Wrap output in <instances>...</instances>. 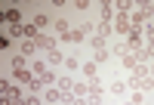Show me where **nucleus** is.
I'll return each instance as SVG.
<instances>
[{"label":"nucleus","mask_w":154,"mask_h":105,"mask_svg":"<svg viewBox=\"0 0 154 105\" xmlns=\"http://www.w3.org/2000/svg\"><path fill=\"white\" fill-rule=\"evenodd\" d=\"M0 93H3V105H25V96L19 93V87H12V84H0Z\"/></svg>","instance_id":"obj_1"},{"label":"nucleus","mask_w":154,"mask_h":105,"mask_svg":"<svg viewBox=\"0 0 154 105\" xmlns=\"http://www.w3.org/2000/svg\"><path fill=\"white\" fill-rule=\"evenodd\" d=\"M34 43H37V49H40V52H46V56H53V52H59V46H56V40H53V37H49V34H37L34 37Z\"/></svg>","instance_id":"obj_2"},{"label":"nucleus","mask_w":154,"mask_h":105,"mask_svg":"<svg viewBox=\"0 0 154 105\" xmlns=\"http://www.w3.org/2000/svg\"><path fill=\"white\" fill-rule=\"evenodd\" d=\"M40 96H43V102H46V105H59V102H65V99H68L71 93H62L59 87H46Z\"/></svg>","instance_id":"obj_3"},{"label":"nucleus","mask_w":154,"mask_h":105,"mask_svg":"<svg viewBox=\"0 0 154 105\" xmlns=\"http://www.w3.org/2000/svg\"><path fill=\"white\" fill-rule=\"evenodd\" d=\"M6 9H3V22L6 25H22L19 22V9H16V3H3Z\"/></svg>","instance_id":"obj_4"},{"label":"nucleus","mask_w":154,"mask_h":105,"mask_svg":"<svg viewBox=\"0 0 154 105\" xmlns=\"http://www.w3.org/2000/svg\"><path fill=\"white\" fill-rule=\"evenodd\" d=\"M74 84H77V81H74L71 74H59V84H56V87L62 90V93H71V96H74Z\"/></svg>","instance_id":"obj_5"},{"label":"nucleus","mask_w":154,"mask_h":105,"mask_svg":"<svg viewBox=\"0 0 154 105\" xmlns=\"http://www.w3.org/2000/svg\"><path fill=\"white\" fill-rule=\"evenodd\" d=\"M99 9H102V22H114V16H117L114 3H108V0H102V3H99Z\"/></svg>","instance_id":"obj_6"},{"label":"nucleus","mask_w":154,"mask_h":105,"mask_svg":"<svg viewBox=\"0 0 154 105\" xmlns=\"http://www.w3.org/2000/svg\"><path fill=\"white\" fill-rule=\"evenodd\" d=\"M31 25H34L37 31H46V28H49V25H53V22H49V16H46V12H37V16L31 19Z\"/></svg>","instance_id":"obj_7"},{"label":"nucleus","mask_w":154,"mask_h":105,"mask_svg":"<svg viewBox=\"0 0 154 105\" xmlns=\"http://www.w3.org/2000/svg\"><path fill=\"white\" fill-rule=\"evenodd\" d=\"M31 71H34L37 77H43V74L49 71V62H43V59H37V56H34V59H31Z\"/></svg>","instance_id":"obj_8"},{"label":"nucleus","mask_w":154,"mask_h":105,"mask_svg":"<svg viewBox=\"0 0 154 105\" xmlns=\"http://www.w3.org/2000/svg\"><path fill=\"white\" fill-rule=\"evenodd\" d=\"M19 52H22V56H28V59H34V56H37V52H40V49H37V43H34V40H22Z\"/></svg>","instance_id":"obj_9"},{"label":"nucleus","mask_w":154,"mask_h":105,"mask_svg":"<svg viewBox=\"0 0 154 105\" xmlns=\"http://www.w3.org/2000/svg\"><path fill=\"white\" fill-rule=\"evenodd\" d=\"M80 71H83L86 81H93V77H99V65H96V62H83V65H80Z\"/></svg>","instance_id":"obj_10"},{"label":"nucleus","mask_w":154,"mask_h":105,"mask_svg":"<svg viewBox=\"0 0 154 105\" xmlns=\"http://www.w3.org/2000/svg\"><path fill=\"white\" fill-rule=\"evenodd\" d=\"M96 34H99V37H105V40H108V37L114 34V25H111V22H99V25H96Z\"/></svg>","instance_id":"obj_11"},{"label":"nucleus","mask_w":154,"mask_h":105,"mask_svg":"<svg viewBox=\"0 0 154 105\" xmlns=\"http://www.w3.org/2000/svg\"><path fill=\"white\" fill-rule=\"evenodd\" d=\"M111 52H117V56L123 59V56H126V52H130V43H126V40H123V37H117V40H114V46H111Z\"/></svg>","instance_id":"obj_12"},{"label":"nucleus","mask_w":154,"mask_h":105,"mask_svg":"<svg viewBox=\"0 0 154 105\" xmlns=\"http://www.w3.org/2000/svg\"><path fill=\"white\" fill-rule=\"evenodd\" d=\"M108 93L123 96V93H126V81H111V84H108Z\"/></svg>","instance_id":"obj_13"},{"label":"nucleus","mask_w":154,"mask_h":105,"mask_svg":"<svg viewBox=\"0 0 154 105\" xmlns=\"http://www.w3.org/2000/svg\"><path fill=\"white\" fill-rule=\"evenodd\" d=\"M89 46H93V52H96V49H108V40H105V37H99V34H93V37H89Z\"/></svg>","instance_id":"obj_14"},{"label":"nucleus","mask_w":154,"mask_h":105,"mask_svg":"<svg viewBox=\"0 0 154 105\" xmlns=\"http://www.w3.org/2000/svg\"><path fill=\"white\" fill-rule=\"evenodd\" d=\"M40 81H43V87H56V84H59V74H56V68H49V71L40 77Z\"/></svg>","instance_id":"obj_15"},{"label":"nucleus","mask_w":154,"mask_h":105,"mask_svg":"<svg viewBox=\"0 0 154 105\" xmlns=\"http://www.w3.org/2000/svg\"><path fill=\"white\" fill-rule=\"evenodd\" d=\"M126 105H145V93H142V90H133L130 99H126Z\"/></svg>","instance_id":"obj_16"},{"label":"nucleus","mask_w":154,"mask_h":105,"mask_svg":"<svg viewBox=\"0 0 154 105\" xmlns=\"http://www.w3.org/2000/svg\"><path fill=\"white\" fill-rule=\"evenodd\" d=\"M120 62H123V68H126V71H133L136 65H139V59H136V52H126V56H123Z\"/></svg>","instance_id":"obj_17"},{"label":"nucleus","mask_w":154,"mask_h":105,"mask_svg":"<svg viewBox=\"0 0 154 105\" xmlns=\"http://www.w3.org/2000/svg\"><path fill=\"white\" fill-rule=\"evenodd\" d=\"M108 56H111V49H96V52H93V62H96V65H105Z\"/></svg>","instance_id":"obj_18"},{"label":"nucleus","mask_w":154,"mask_h":105,"mask_svg":"<svg viewBox=\"0 0 154 105\" xmlns=\"http://www.w3.org/2000/svg\"><path fill=\"white\" fill-rule=\"evenodd\" d=\"M80 65H83V62L77 59V56H65V68H68V71H80Z\"/></svg>","instance_id":"obj_19"},{"label":"nucleus","mask_w":154,"mask_h":105,"mask_svg":"<svg viewBox=\"0 0 154 105\" xmlns=\"http://www.w3.org/2000/svg\"><path fill=\"white\" fill-rule=\"evenodd\" d=\"M53 28H56V34H59V37H65V34L71 31V28H68V22H65V19H56V25H53Z\"/></svg>","instance_id":"obj_20"},{"label":"nucleus","mask_w":154,"mask_h":105,"mask_svg":"<svg viewBox=\"0 0 154 105\" xmlns=\"http://www.w3.org/2000/svg\"><path fill=\"white\" fill-rule=\"evenodd\" d=\"M6 34L9 37H25V25H6Z\"/></svg>","instance_id":"obj_21"},{"label":"nucleus","mask_w":154,"mask_h":105,"mask_svg":"<svg viewBox=\"0 0 154 105\" xmlns=\"http://www.w3.org/2000/svg\"><path fill=\"white\" fill-rule=\"evenodd\" d=\"M71 6H74V9H80V12H83V9H89V6H93V3H89V0H74V3H71Z\"/></svg>","instance_id":"obj_22"},{"label":"nucleus","mask_w":154,"mask_h":105,"mask_svg":"<svg viewBox=\"0 0 154 105\" xmlns=\"http://www.w3.org/2000/svg\"><path fill=\"white\" fill-rule=\"evenodd\" d=\"M25 105H46V102H43V96H28Z\"/></svg>","instance_id":"obj_23"},{"label":"nucleus","mask_w":154,"mask_h":105,"mask_svg":"<svg viewBox=\"0 0 154 105\" xmlns=\"http://www.w3.org/2000/svg\"><path fill=\"white\" fill-rule=\"evenodd\" d=\"M142 6H145V12H148V16L154 19V3H142Z\"/></svg>","instance_id":"obj_24"},{"label":"nucleus","mask_w":154,"mask_h":105,"mask_svg":"<svg viewBox=\"0 0 154 105\" xmlns=\"http://www.w3.org/2000/svg\"><path fill=\"white\" fill-rule=\"evenodd\" d=\"M148 71H151V77H154V62H151V65H148Z\"/></svg>","instance_id":"obj_25"},{"label":"nucleus","mask_w":154,"mask_h":105,"mask_svg":"<svg viewBox=\"0 0 154 105\" xmlns=\"http://www.w3.org/2000/svg\"><path fill=\"white\" fill-rule=\"evenodd\" d=\"M145 105H148V102H145Z\"/></svg>","instance_id":"obj_26"}]
</instances>
